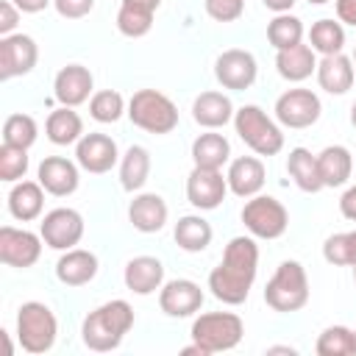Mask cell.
<instances>
[{"mask_svg":"<svg viewBox=\"0 0 356 356\" xmlns=\"http://www.w3.org/2000/svg\"><path fill=\"white\" fill-rule=\"evenodd\" d=\"M259 273V245L253 236H234L220 264L209 273V289L211 295L225 306H239L248 300L250 286Z\"/></svg>","mask_w":356,"mask_h":356,"instance_id":"1","label":"cell"},{"mask_svg":"<svg viewBox=\"0 0 356 356\" xmlns=\"http://www.w3.org/2000/svg\"><path fill=\"white\" fill-rule=\"evenodd\" d=\"M134 325V309L128 300H108L97 309H92L86 317H83V325H81V339L89 350L95 353H106V350H114L120 348V342L125 339V334L131 331Z\"/></svg>","mask_w":356,"mask_h":356,"instance_id":"2","label":"cell"},{"mask_svg":"<svg viewBox=\"0 0 356 356\" xmlns=\"http://www.w3.org/2000/svg\"><path fill=\"white\" fill-rule=\"evenodd\" d=\"M264 303L278 314L300 312L309 303V275L300 261L286 259L275 267L273 278L264 286Z\"/></svg>","mask_w":356,"mask_h":356,"instance_id":"3","label":"cell"},{"mask_svg":"<svg viewBox=\"0 0 356 356\" xmlns=\"http://www.w3.org/2000/svg\"><path fill=\"white\" fill-rule=\"evenodd\" d=\"M234 131L256 156H275L284 150L281 125L273 117H267L264 108H259L253 103L239 106L234 111Z\"/></svg>","mask_w":356,"mask_h":356,"instance_id":"4","label":"cell"},{"mask_svg":"<svg viewBox=\"0 0 356 356\" xmlns=\"http://www.w3.org/2000/svg\"><path fill=\"white\" fill-rule=\"evenodd\" d=\"M128 120L156 136H164L178 128V106L159 89H139L128 100Z\"/></svg>","mask_w":356,"mask_h":356,"instance_id":"5","label":"cell"},{"mask_svg":"<svg viewBox=\"0 0 356 356\" xmlns=\"http://www.w3.org/2000/svg\"><path fill=\"white\" fill-rule=\"evenodd\" d=\"M58 337V320L53 309L42 300H28L17 309V339L25 353H47L56 345Z\"/></svg>","mask_w":356,"mask_h":356,"instance_id":"6","label":"cell"},{"mask_svg":"<svg viewBox=\"0 0 356 356\" xmlns=\"http://www.w3.org/2000/svg\"><path fill=\"white\" fill-rule=\"evenodd\" d=\"M189 334H192V342H197L211 356V353L234 350L242 342L245 323L234 312H206V314L195 317Z\"/></svg>","mask_w":356,"mask_h":356,"instance_id":"7","label":"cell"},{"mask_svg":"<svg viewBox=\"0 0 356 356\" xmlns=\"http://www.w3.org/2000/svg\"><path fill=\"white\" fill-rule=\"evenodd\" d=\"M242 222L256 239H278L289 228V211L273 195H253L242 206Z\"/></svg>","mask_w":356,"mask_h":356,"instance_id":"8","label":"cell"},{"mask_svg":"<svg viewBox=\"0 0 356 356\" xmlns=\"http://www.w3.org/2000/svg\"><path fill=\"white\" fill-rule=\"evenodd\" d=\"M323 114V103L320 97L312 92V89H303V86H295V89H286L284 95H278L275 100V120L284 125V128H312Z\"/></svg>","mask_w":356,"mask_h":356,"instance_id":"9","label":"cell"},{"mask_svg":"<svg viewBox=\"0 0 356 356\" xmlns=\"http://www.w3.org/2000/svg\"><path fill=\"white\" fill-rule=\"evenodd\" d=\"M42 234H33L28 228H14L3 225L0 228V261L14 270H28L39 261L42 256Z\"/></svg>","mask_w":356,"mask_h":356,"instance_id":"10","label":"cell"},{"mask_svg":"<svg viewBox=\"0 0 356 356\" xmlns=\"http://www.w3.org/2000/svg\"><path fill=\"white\" fill-rule=\"evenodd\" d=\"M256 75H259V64H256V56L250 50L231 47V50H222L214 61V78L222 89L245 92L253 86Z\"/></svg>","mask_w":356,"mask_h":356,"instance_id":"11","label":"cell"},{"mask_svg":"<svg viewBox=\"0 0 356 356\" xmlns=\"http://www.w3.org/2000/svg\"><path fill=\"white\" fill-rule=\"evenodd\" d=\"M39 234H42V239H44L47 248H53V250H70L83 236V217H81V211H75L70 206H58V209H53V211H47L42 217Z\"/></svg>","mask_w":356,"mask_h":356,"instance_id":"12","label":"cell"},{"mask_svg":"<svg viewBox=\"0 0 356 356\" xmlns=\"http://www.w3.org/2000/svg\"><path fill=\"white\" fill-rule=\"evenodd\" d=\"M39 61V44L28 33L0 36V81L28 75Z\"/></svg>","mask_w":356,"mask_h":356,"instance_id":"13","label":"cell"},{"mask_svg":"<svg viewBox=\"0 0 356 356\" xmlns=\"http://www.w3.org/2000/svg\"><path fill=\"white\" fill-rule=\"evenodd\" d=\"M75 161L81 164V170L92 175H103L120 161V147L108 134L92 131L75 142Z\"/></svg>","mask_w":356,"mask_h":356,"instance_id":"14","label":"cell"},{"mask_svg":"<svg viewBox=\"0 0 356 356\" xmlns=\"http://www.w3.org/2000/svg\"><path fill=\"white\" fill-rule=\"evenodd\" d=\"M228 195V181L220 170H209V167H192L189 178H186V200L197 209V211H211L217 209Z\"/></svg>","mask_w":356,"mask_h":356,"instance_id":"15","label":"cell"},{"mask_svg":"<svg viewBox=\"0 0 356 356\" xmlns=\"http://www.w3.org/2000/svg\"><path fill=\"white\" fill-rule=\"evenodd\" d=\"M206 295L200 289V284L189 281V278H172L167 284H161L159 289V306L167 317H192L200 312Z\"/></svg>","mask_w":356,"mask_h":356,"instance_id":"16","label":"cell"},{"mask_svg":"<svg viewBox=\"0 0 356 356\" xmlns=\"http://www.w3.org/2000/svg\"><path fill=\"white\" fill-rule=\"evenodd\" d=\"M78 167L75 161L64 159V156H44L36 167V181L44 186L47 195H56V197H67L78 189Z\"/></svg>","mask_w":356,"mask_h":356,"instance_id":"17","label":"cell"},{"mask_svg":"<svg viewBox=\"0 0 356 356\" xmlns=\"http://www.w3.org/2000/svg\"><path fill=\"white\" fill-rule=\"evenodd\" d=\"M95 89V78L89 72V67L83 64H67L56 72V81H53V95L58 100V106H81L89 100Z\"/></svg>","mask_w":356,"mask_h":356,"instance_id":"18","label":"cell"},{"mask_svg":"<svg viewBox=\"0 0 356 356\" xmlns=\"http://www.w3.org/2000/svg\"><path fill=\"white\" fill-rule=\"evenodd\" d=\"M234 103L225 92H217V89H209V92H200L195 100H192V120L206 128V131H217L228 122H234Z\"/></svg>","mask_w":356,"mask_h":356,"instance_id":"19","label":"cell"},{"mask_svg":"<svg viewBox=\"0 0 356 356\" xmlns=\"http://www.w3.org/2000/svg\"><path fill=\"white\" fill-rule=\"evenodd\" d=\"M264 178H267V170H264L261 159H256V156H239V159H234L228 164V172H225L228 192H234L236 197H245V200L261 192Z\"/></svg>","mask_w":356,"mask_h":356,"instance_id":"20","label":"cell"},{"mask_svg":"<svg viewBox=\"0 0 356 356\" xmlns=\"http://www.w3.org/2000/svg\"><path fill=\"white\" fill-rule=\"evenodd\" d=\"M167 214H170V209H167L164 197L156 195V192H139V195H134V200L128 203V220H131V225H134L136 231H142V234H156V231H161V228L167 225Z\"/></svg>","mask_w":356,"mask_h":356,"instance_id":"21","label":"cell"},{"mask_svg":"<svg viewBox=\"0 0 356 356\" xmlns=\"http://www.w3.org/2000/svg\"><path fill=\"white\" fill-rule=\"evenodd\" d=\"M100 264H97V256L86 248H70V250H61L58 261H56V278L67 286H83L89 284L95 275H97Z\"/></svg>","mask_w":356,"mask_h":356,"instance_id":"22","label":"cell"},{"mask_svg":"<svg viewBox=\"0 0 356 356\" xmlns=\"http://www.w3.org/2000/svg\"><path fill=\"white\" fill-rule=\"evenodd\" d=\"M122 281L134 295H153L164 284V264L156 256H134L125 264Z\"/></svg>","mask_w":356,"mask_h":356,"instance_id":"23","label":"cell"},{"mask_svg":"<svg viewBox=\"0 0 356 356\" xmlns=\"http://www.w3.org/2000/svg\"><path fill=\"white\" fill-rule=\"evenodd\" d=\"M317 83L323 92L328 95H345L353 81H356V70H353V61L345 56V53H334V56H323L317 61Z\"/></svg>","mask_w":356,"mask_h":356,"instance_id":"24","label":"cell"},{"mask_svg":"<svg viewBox=\"0 0 356 356\" xmlns=\"http://www.w3.org/2000/svg\"><path fill=\"white\" fill-rule=\"evenodd\" d=\"M275 70L284 81L300 83V81H306L317 72V56H314L312 44L300 42L289 50H275Z\"/></svg>","mask_w":356,"mask_h":356,"instance_id":"25","label":"cell"},{"mask_svg":"<svg viewBox=\"0 0 356 356\" xmlns=\"http://www.w3.org/2000/svg\"><path fill=\"white\" fill-rule=\"evenodd\" d=\"M44 209V186L39 181H17L8 192V211L19 222H31L42 217Z\"/></svg>","mask_w":356,"mask_h":356,"instance_id":"26","label":"cell"},{"mask_svg":"<svg viewBox=\"0 0 356 356\" xmlns=\"http://www.w3.org/2000/svg\"><path fill=\"white\" fill-rule=\"evenodd\" d=\"M317 167H320V178L323 186H342L348 184L350 172H353V156L345 145H328L317 153Z\"/></svg>","mask_w":356,"mask_h":356,"instance_id":"27","label":"cell"},{"mask_svg":"<svg viewBox=\"0 0 356 356\" xmlns=\"http://www.w3.org/2000/svg\"><path fill=\"white\" fill-rule=\"evenodd\" d=\"M44 134L53 145H75L83 136V120L72 106H58L47 114Z\"/></svg>","mask_w":356,"mask_h":356,"instance_id":"28","label":"cell"},{"mask_svg":"<svg viewBox=\"0 0 356 356\" xmlns=\"http://www.w3.org/2000/svg\"><path fill=\"white\" fill-rule=\"evenodd\" d=\"M286 172L295 181L298 189L303 192H320L323 189V178H320V167H317V156L306 147H292L286 156Z\"/></svg>","mask_w":356,"mask_h":356,"instance_id":"29","label":"cell"},{"mask_svg":"<svg viewBox=\"0 0 356 356\" xmlns=\"http://www.w3.org/2000/svg\"><path fill=\"white\" fill-rule=\"evenodd\" d=\"M172 236H175V245L181 250L200 253V250H206L211 245L214 231H211L209 220H203L200 214H184V217H178V222L172 228Z\"/></svg>","mask_w":356,"mask_h":356,"instance_id":"30","label":"cell"},{"mask_svg":"<svg viewBox=\"0 0 356 356\" xmlns=\"http://www.w3.org/2000/svg\"><path fill=\"white\" fill-rule=\"evenodd\" d=\"M192 161L195 167H209V170H222V164L231 161V145L222 134L206 131L192 142Z\"/></svg>","mask_w":356,"mask_h":356,"instance_id":"31","label":"cell"},{"mask_svg":"<svg viewBox=\"0 0 356 356\" xmlns=\"http://www.w3.org/2000/svg\"><path fill=\"white\" fill-rule=\"evenodd\" d=\"M150 178V153L142 145H131L120 156V184L125 192H139Z\"/></svg>","mask_w":356,"mask_h":356,"instance_id":"32","label":"cell"},{"mask_svg":"<svg viewBox=\"0 0 356 356\" xmlns=\"http://www.w3.org/2000/svg\"><path fill=\"white\" fill-rule=\"evenodd\" d=\"M309 44L314 53L320 56H334V53H342L345 47V28L339 19H317L309 31Z\"/></svg>","mask_w":356,"mask_h":356,"instance_id":"33","label":"cell"},{"mask_svg":"<svg viewBox=\"0 0 356 356\" xmlns=\"http://www.w3.org/2000/svg\"><path fill=\"white\" fill-rule=\"evenodd\" d=\"M267 42L275 50H289V47L300 44L303 42V22L289 11L286 14H275L267 22Z\"/></svg>","mask_w":356,"mask_h":356,"instance_id":"34","label":"cell"},{"mask_svg":"<svg viewBox=\"0 0 356 356\" xmlns=\"http://www.w3.org/2000/svg\"><path fill=\"white\" fill-rule=\"evenodd\" d=\"M39 136L36 120L31 114H8L3 122V145H14V147H31Z\"/></svg>","mask_w":356,"mask_h":356,"instance_id":"35","label":"cell"},{"mask_svg":"<svg viewBox=\"0 0 356 356\" xmlns=\"http://www.w3.org/2000/svg\"><path fill=\"white\" fill-rule=\"evenodd\" d=\"M314 350H317V356H353V328H348V325L323 328Z\"/></svg>","mask_w":356,"mask_h":356,"instance_id":"36","label":"cell"},{"mask_svg":"<svg viewBox=\"0 0 356 356\" xmlns=\"http://www.w3.org/2000/svg\"><path fill=\"white\" fill-rule=\"evenodd\" d=\"M125 111V100L117 89H100L89 97V117L97 122H117Z\"/></svg>","mask_w":356,"mask_h":356,"instance_id":"37","label":"cell"},{"mask_svg":"<svg viewBox=\"0 0 356 356\" xmlns=\"http://www.w3.org/2000/svg\"><path fill=\"white\" fill-rule=\"evenodd\" d=\"M28 150L25 147H14V145H0V181L6 184H17L25 178L28 172Z\"/></svg>","mask_w":356,"mask_h":356,"instance_id":"38","label":"cell"},{"mask_svg":"<svg viewBox=\"0 0 356 356\" xmlns=\"http://www.w3.org/2000/svg\"><path fill=\"white\" fill-rule=\"evenodd\" d=\"M153 28V14L142 11V8H131V6H120L117 11V31L128 39H139Z\"/></svg>","mask_w":356,"mask_h":356,"instance_id":"39","label":"cell"},{"mask_svg":"<svg viewBox=\"0 0 356 356\" xmlns=\"http://www.w3.org/2000/svg\"><path fill=\"white\" fill-rule=\"evenodd\" d=\"M323 259L334 267H350V234H331L323 242Z\"/></svg>","mask_w":356,"mask_h":356,"instance_id":"40","label":"cell"},{"mask_svg":"<svg viewBox=\"0 0 356 356\" xmlns=\"http://www.w3.org/2000/svg\"><path fill=\"white\" fill-rule=\"evenodd\" d=\"M203 6L214 22H234L245 11V0H203Z\"/></svg>","mask_w":356,"mask_h":356,"instance_id":"41","label":"cell"},{"mask_svg":"<svg viewBox=\"0 0 356 356\" xmlns=\"http://www.w3.org/2000/svg\"><path fill=\"white\" fill-rule=\"evenodd\" d=\"M53 6L64 19H81L95 8V0H53Z\"/></svg>","mask_w":356,"mask_h":356,"instance_id":"42","label":"cell"},{"mask_svg":"<svg viewBox=\"0 0 356 356\" xmlns=\"http://www.w3.org/2000/svg\"><path fill=\"white\" fill-rule=\"evenodd\" d=\"M19 8L11 3V0H3L0 3V36H8V33H14V28H17V22H19Z\"/></svg>","mask_w":356,"mask_h":356,"instance_id":"43","label":"cell"},{"mask_svg":"<svg viewBox=\"0 0 356 356\" xmlns=\"http://www.w3.org/2000/svg\"><path fill=\"white\" fill-rule=\"evenodd\" d=\"M334 8H337V19L339 22L356 28V0H334Z\"/></svg>","mask_w":356,"mask_h":356,"instance_id":"44","label":"cell"},{"mask_svg":"<svg viewBox=\"0 0 356 356\" xmlns=\"http://www.w3.org/2000/svg\"><path fill=\"white\" fill-rule=\"evenodd\" d=\"M339 211H342L345 220L356 222V186H348V189L342 192V197H339Z\"/></svg>","mask_w":356,"mask_h":356,"instance_id":"45","label":"cell"},{"mask_svg":"<svg viewBox=\"0 0 356 356\" xmlns=\"http://www.w3.org/2000/svg\"><path fill=\"white\" fill-rule=\"evenodd\" d=\"M22 14H39V11H44L53 0H11Z\"/></svg>","mask_w":356,"mask_h":356,"instance_id":"46","label":"cell"},{"mask_svg":"<svg viewBox=\"0 0 356 356\" xmlns=\"http://www.w3.org/2000/svg\"><path fill=\"white\" fill-rule=\"evenodd\" d=\"M120 6H131V8H142V11L156 14V8L161 6V0H122Z\"/></svg>","mask_w":356,"mask_h":356,"instance_id":"47","label":"cell"},{"mask_svg":"<svg viewBox=\"0 0 356 356\" xmlns=\"http://www.w3.org/2000/svg\"><path fill=\"white\" fill-rule=\"evenodd\" d=\"M261 3H264V8H270L275 14H286L298 0H261Z\"/></svg>","mask_w":356,"mask_h":356,"instance_id":"48","label":"cell"},{"mask_svg":"<svg viewBox=\"0 0 356 356\" xmlns=\"http://www.w3.org/2000/svg\"><path fill=\"white\" fill-rule=\"evenodd\" d=\"M267 353H298V350L289 345H275V348H267Z\"/></svg>","mask_w":356,"mask_h":356,"instance_id":"49","label":"cell"},{"mask_svg":"<svg viewBox=\"0 0 356 356\" xmlns=\"http://www.w3.org/2000/svg\"><path fill=\"white\" fill-rule=\"evenodd\" d=\"M350 234V267L356 264V231H348Z\"/></svg>","mask_w":356,"mask_h":356,"instance_id":"50","label":"cell"},{"mask_svg":"<svg viewBox=\"0 0 356 356\" xmlns=\"http://www.w3.org/2000/svg\"><path fill=\"white\" fill-rule=\"evenodd\" d=\"M350 125L356 128V100H353V106H350Z\"/></svg>","mask_w":356,"mask_h":356,"instance_id":"51","label":"cell"},{"mask_svg":"<svg viewBox=\"0 0 356 356\" xmlns=\"http://www.w3.org/2000/svg\"><path fill=\"white\" fill-rule=\"evenodd\" d=\"M306 3H312V6H325V3H331V0H306Z\"/></svg>","mask_w":356,"mask_h":356,"instance_id":"52","label":"cell"},{"mask_svg":"<svg viewBox=\"0 0 356 356\" xmlns=\"http://www.w3.org/2000/svg\"><path fill=\"white\" fill-rule=\"evenodd\" d=\"M353 356H356V328H353Z\"/></svg>","mask_w":356,"mask_h":356,"instance_id":"53","label":"cell"},{"mask_svg":"<svg viewBox=\"0 0 356 356\" xmlns=\"http://www.w3.org/2000/svg\"><path fill=\"white\" fill-rule=\"evenodd\" d=\"M353 281H356V264H353Z\"/></svg>","mask_w":356,"mask_h":356,"instance_id":"54","label":"cell"},{"mask_svg":"<svg viewBox=\"0 0 356 356\" xmlns=\"http://www.w3.org/2000/svg\"><path fill=\"white\" fill-rule=\"evenodd\" d=\"M353 61H356V47H353Z\"/></svg>","mask_w":356,"mask_h":356,"instance_id":"55","label":"cell"}]
</instances>
